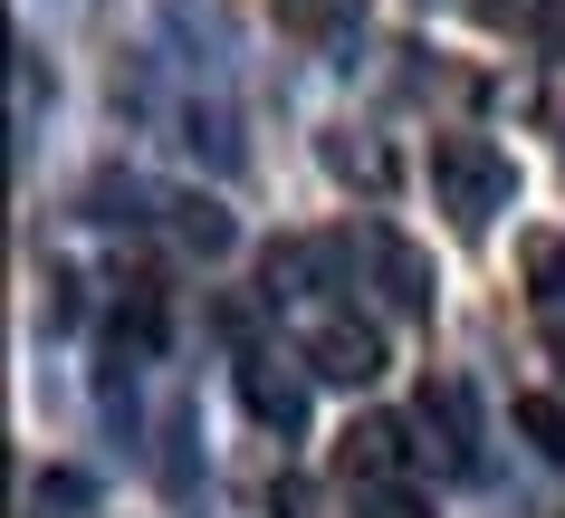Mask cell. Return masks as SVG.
I'll return each mask as SVG.
<instances>
[{
    "instance_id": "obj_4",
    "label": "cell",
    "mask_w": 565,
    "mask_h": 518,
    "mask_svg": "<svg viewBox=\"0 0 565 518\" xmlns=\"http://www.w3.org/2000/svg\"><path fill=\"white\" fill-rule=\"evenodd\" d=\"M239 403H249L268 432H307V384L278 366V356H239Z\"/></svg>"
},
{
    "instance_id": "obj_12",
    "label": "cell",
    "mask_w": 565,
    "mask_h": 518,
    "mask_svg": "<svg viewBox=\"0 0 565 518\" xmlns=\"http://www.w3.org/2000/svg\"><path fill=\"white\" fill-rule=\"evenodd\" d=\"M518 432H527L546 461H565V394H527L518 403Z\"/></svg>"
},
{
    "instance_id": "obj_6",
    "label": "cell",
    "mask_w": 565,
    "mask_h": 518,
    "mask_svg": "<svg viewBox=\"0 0 565 518\" xmlns=\"http://www.w3.org/2000/svg\"><path fill=\"white\" fill-rule=\"evenodd\" d=\"M364 260H374V278H384V298L403 307V317H422V307H431V260H422L403 231H384V221H374V231H364Z\"/></svg>"
},
{
    "instance_id": "obj_7",
    "label": "cell",
    "mask_w": 565,
    "mask_h": 518,
    "mask_svg": "<svg viewBox=\"0 0 565 518\" xmlns=\"http://www.w3.org/2000/svg\"><path fill=\"white\" fill-rule=\"evenodd\" d=\"M413 452H422V442H413V423L374 413V423H355V432H345V480H355V489H384Z\"/></svg>"
},
{
    "instance_id": "obj_10",
    "label": "cell",
    "mask_w": 565,
    "mask_h": 518,
    "mask_svg": "<svg viewBox=\"0 0 565 518\" xmlns=\"http://www.w3.org/2000/svg\"><path fill=\"white\" fill-rule=\"evenodd\" d=\"M327 173H335V183H364V192L393 183V163H384V145H374V135H327Z\"/></svg>"
},
{
    "instance_id": "obj_2",
    "label": "cell",
    "mask_w": 565,
    "mask_h": 518,
    "mask_svg": "<svg viewBox=\"0 0 565 518\" xmlns=\"http://www.w3.org/2000/svg\"><path fill=\"white\" fill-rule=\"evenodd\" d=\"M298 356L317 384H374L384 374V327H364L355 307H307V327H298Z\"/></svg>"
},
{
    "instance_id": "obj_17",
    "label": "cell",
    "mask_w": 565,
    "mask_h": 518,
    "mask_svg": "<svg viewBox=\"0 0 565 518\" xmlns=\"http://www.w3.org/2000/svg\"><path fill=\"white\" fill-rule=\"evenodd\" d=\"M96 489L77 480V471H49V480H39V509H87Z\"/></svg>"
},
{
    "instance_id": "obj_5",
    "label": "cell",
    "mask_w": 565,
    "mask_h": 518,
    "mask_svg": "<svg viewBox=\"0 0 565 518\" xmlns=\"http://www.w3.org/2000/svg\"><path fill=\"white\" fill-rule=\"evenodd\" d=\"M153 221L173 231V250H182V260H221V250L239 241V221L221 212L211 192H163V212H153Z\"/></svg>"
},
{
    "instance_id": "obj_11",
    "label": "cell",
    "mask_w": 565,
    "mask_h": 518,
    "mask_svg": "<svg viewBox=\"0 0 565 518\" xmlns=\"http://www.w3.org/2000/svg\"><path fill=\"white\" fill-rule=\"evenodd\" d=\"M278 20H288L298 39H335V30L364 20V0H278Z\"/></svg>"
},
{
    "instance_id": "obj_3",
    "label": "cell",
    "mask_w": 565,
    "mask_h": 518,
    "mask_svg": "<svg viewBox=\"0 0 565 518\" xmlns=\"http://www.w3.org/2000/svg\"><path fill=\"white\" fill-rule=\"evenodd\" d=\"M413 432H422V461L450 471V480H479V394L460 374H431L413 403Z\"/></svg>"
},
{
    "instance_id": "obj_18",
    "label": "cell",
    "mask_w": 565,
    "mask_h": 518,
    "mask_svg": "<svg viewBox=\"0 0 565 518\" xmlns=\"http://www.w3.org/2000/svg\"><path fill=\"white\" fill-rule=\"evenodd\" d=\"M536 317H546V346L565 356V307H536Z\"/></svg>"
},
{
    "instance_id": "obj_8",
    "label": "cell",
    "mask_w": 565,
    "mask_h": 518,
    "mask_svg": "<svg viewBox=\"0 0 565 518\" xmlns=\"http://www.w3.org/2000/svg\"><path fill=\"white\" fill-rule=\"evenodd\" d=\"M327 269H335V241H278V250H268V298H278V307H307Z\"/></svg>"
},
{
    "instance_id": "obj_15",
    "label": "cell",
    "mask_w": 565,
    "mask_h": 518,
    "mask_svg": "<svg viewBox=\"0 0 565 518\" xmlns=\"http://www.w3.org/2000/svg\"><path fill=\"white\" fill-rule=\"evenodd\" d=\"M10 125H20V145H30V125H39V59L30 49H10Z\"/></svg>"
},
{
    "instance_id": "obj_1",
    "label": "cell",
    "mask_w": 565,
    "mask_h": 518,
    "mask_svg": "<svg viewBox=\"0 0 565 518\" xmlns=\"http://www.w3.org/2000/svg\"><path fill=\"white\" fill-rule=\"evenodd\" d=\"M431 192H441V212L460 231H489L508 212V192H518V163H508L489 135H441L431 145Z\"/></svg>"
},
{
    "instance_id": "obj_13",
    "label": "cell",
    "mask_w": 565,
    "mask_h": 518,
    "mask_svg": "<svg viewBox=\"0 0 565 518\" xmlns=\"http://www.w3.org/2000/svg\"><path fill=\"white\" fill-rule=\"evenodd\" d=\"M527 288H536V307H565V231H546L527 250Z\"/></svg>"
},
{
    "instance_id": "obj_14",
    "label": "cell",
    "mask_w": 565,
    "mask_h": 518,
    "mask_svg": "<svg viewBox=\"0 0 565 518\" xmlns=\"http://www.w3.org/2000/svg\"><path fill=\"white\" fill-rule=\"evenodd\" d=\"M479 20H489V30H518V39H546V10H556V0H470Z\"/></svg>"
},
{
    "instance_id": "obj_9",
    "label": "cell",
    "mask_w": 565,
    "mask_h": 518,
    "mask_svg": "<svg viewBox=\"0 0 565 518\" xmlns=\"http://www.w3.org/2000/svg\"><path fill=\"white\" fill-rule=\"evenodd\" d=\"M173 125H182V145H192V154H211L221 173H231L239 154H249V145H239V116H231V106H221V96H211V106H182Z\"/></svg>"
},
{
    "instance_id": "obj_16",
    "label": "cell",
    "mask_w": 565,
    "mask_h": 518,
    "mask_svg": "<svg viewBox=\"0 0 565 518\" xmlns=\"http://www.w3.org/2000/svg\"><path fill=\"white\" fill-rule=\"evenodd\" d=\"M355 518H422V499L403 480H384V489H355Z\"/></svg>"
}]
</instances>
